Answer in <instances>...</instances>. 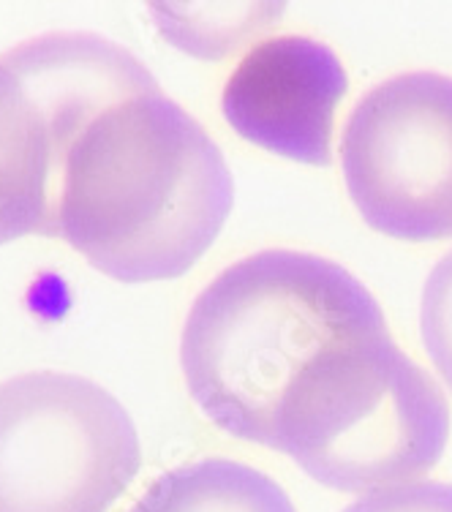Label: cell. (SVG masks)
Masks as SVG:
<instances>
[{
	"label": "cell",
	"mask_w": 452,
	"mask_h": 512,
	"mask_svg": "<svg viewBox=\"0 0 452 512\" xmlns=\"http://www.w3.org/2000/svg\"><path fill=\"white\" fill-rule=\"evenodd\" d=\"M232 205L224 153L156 90L107 109L71 145L52 237L123 284L172 281L210 251Z\"/></svg>",
	"instance_id": "1"
},
{
	"label": "cell",
	"mask_w": 452,
	"mask_h": 512,
	"mask_svg": "<svg viewBox=\"0 0 452 512\" xmlns=\"http://www.w3.org/2000/svg\"><path fill=\"white\" fill-rule=\"evenodd\" d=\"M387 330L363 281L330 259L267 248L202 289L180 335L188 395L224 434L276 450L289 384L322 349Z\"/></svg>",
	"instance_id": "2"
},
{
	"label": "cell",
	"mask_w": 452,
	"mask_h": 512,
	"mask_svg": "<svg viewBox=\"0 0 452 512\" xmlns=\"http://www.w3.org/2000/svg\"><path fill=\"white\" fill-rule=\"evenodd\" d=\"M447 439L444 390L390 330L322 349L278 409L276 450L341 493L417 483L442 461Z\"/></svg>",
	"instance_id": "3"
},
{
	"label": "cell",
	"mask_w": 452,
	"mask_h": 512,
	"mask_svg": "<svg viewBox=\"0 0 452 512\" xmlns=\"http://www.w3.org/2000/svg\"><path fill=\"white\" fill-rule=\"evenodd\" d=\"M142 466L137 425L85 376L0 382V512H109Z\"/></svg>",
	"instance_id": "4"
},
{
	"label": "cell",
	"mask_w": 452,
	"mask_h": 512,
	"mask_svg": "<svg viewBox=\"0 0 452 512\" xmlns=\"http://www.w3.org/2000/svg\"><path fill=\"white\" fill-rule=\"evenodd\" d=\"M349 199L368 227L403 243L452 237V77L406 71L349 112L341 137Z\"/></svg>",
	"instance_id": "5"
},
{
	"label": "cell",
	"mask_w": 452,
	"mask_h": 512,
	"mask_svg": "<svg viewBox=\"0 0 452 512\" xmlns=\"http://www.w3.org/2000/svg\"><path fill=\"white\" fill-rule=\"evenodd\" d=\"M346 90L344 63L325 41L276 33L251 47L226 77L221 112L235 134L256 148L327 167L335 112Z\"/></svg>",
	"instance_id": "6"
},
{
	"label": "cell",
	"mask_w": 452,
	"mask_h": 512,
	"mask_svg": "<svg viewBox=\"0 0 452 512\" xmlns=\"http://www.w3.org/2000/svg\"><path fill=\"white\" fill-rule=\"evenodd\" d=\"M0 60L39 104L55 139L60 175L71 145L93 120L120 101L161 90L137 55L88 30L41 33L6 50Z\"/></svg>",
	"instance_id": "7"
},
{
	"label": "cell",
	"mask_w": 452,
	"mask_h": 512,
	"mask_svg": "<svg viewBox=\"0 0 452 512\" xmlns=\"http://www.w3.org/2000/svg\"><path fill=\"white\" fill-rule=\"evenodd\" d=\"M60 169L55 139L20 77L0 60V246L52 237Z\"/></svg>",
	"instance_id": "8"
},
{
	"label": "cell",
	"mask_w": 452,
	"mask_h": 512,
	"mask_svg": "<svg viewBox=\"0 0 452 512\" xmlns=\"http://www.w3.org/2000/svg\"><path fill=\"white\" fill-rule=\"evenodd\" d=\"M131 512H297L276 480L229 458L183 463L150 485Z\"/></svg>",
	"instance_id": "9"
},
{
	"label": "cell",
	"mask_w": 452,
	"mask_h": 512,
	"mask_svg": "<svg viewBox=\"0 0 452 512\" xmlns=\"http://www.w3.org/2000/svg\"><path fill=\"white\" fill-rule=\"evenodd\" d=\"M284 3H150L161 39L199 60H224L273 36Z\"/></svg>",
	"instance_id": "10"
},
{
	"label": "cell",
	"mask_w": 452,
	"mask_h": 512,
	"mask_svg": "<svg viewBox=\"0 0 452 512\" xmlns=\"http://www.w3.org/2000/svg\"><path fill=\"white\" fill-rule=\"evenodd\" d=\"M420 335L428 360L452 393V248L436 262L423 286Z\"/></svg>",
	"instance_id": "11"
},
{
	"label": "cell",
	"mask_w": 452,
	"mask_h": 512,
	"mask_svg": "<svg viewBox=\"0 0 452 512\" xmlns=\"http://www.w3.org/2000/svg\"><path fill=\"white\" fill-rule=\"evenodd\" d=\"M344 512H452V485L439 480L395 485L387 491L365 493Z\"/></svg>",
	"instance_id": "12"
}]
</instances>
